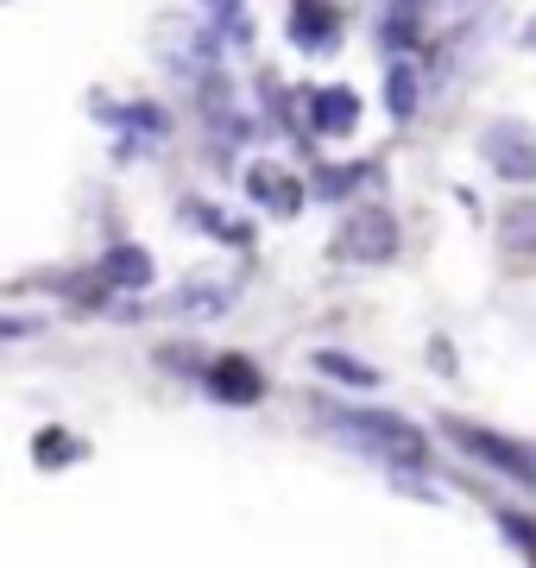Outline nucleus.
Instances as JSON below:
<instances>
[{"mask_svg":"<svg viewBox=\"0 0 536 568\" xmlns=\"http://www.w3.org/2000/svg\"><path fill=\"white\" fill-rule=\"evenodd\" d=\"M416 102H423V70L411 58L385 63V114L392 121H416Z\"/></svg>","mask_w":536,"mask_h":568,"instance_id":"nucleus-12","label":"nucleus"},{"mask_svg":"<svg viewBox=\"0 0 536 568\" xmlns=\"http://www.w3.org/2000/svg\"><path fill=\"white\" fill-rule=\"evenodd\" d=\"M107 121L133 126V133H145V140H158V133H171V114H165L158 102H126V108H114Z\"/></svg>","mask_w":536,"mask_h":568,"instance_id":"nucleus-17","label":"nucleus"},{"mask_svg":"<svg viewBox=\"0 0 536 568\" xmlns=\"http://www.w3.org/2000/svg\"><path fill=\"white\" fill-rule=\"evenodd\" d=\"M83 455H89V443L63 424H44L39 436H32V462L39 467H70V462H83Z\"/></svg>","mask_w":536,"mask_h":568,"instance_id":"nucleus-14","label":"nucleus"},{"mask_svg":"<svg viewBox=\"0 0 536 568\" xmlns=\"http://www.w3.org/2000/svg\"><path fill=\"white\" fill-rule=\"evenodd\" d=\"M215 7H221V13H227V7H234V0H215Z\"/></svg>","mask_w":536,"mask_h":568,"instance_id":"nucleus-22","label":"nucleus"},{"mask_svg":"<svg viewBox=\"0 0 536 568\" xmlns=\"http://www.w3.org/2000/svg\"><path fill=\"white\" fill-rule=\"evenodd\" d=\"M184 215L203 227L208 241H221V246H247V241H252V227H247V222H227L221 209H208V203H184Z\"/></svg>","mask_w":536,"mask_h":568,"instance_id":"nucleus-16","label":"nucleus"},{"mask_svg":"<svg viewBox=\"0 0 536 568\" xmlns=\"http://www.w3.org/2000/svg\"><path fill=\"white\" fill-rule=\"evenodd\" d=\"M398 246H404V234H398V215L392 209H353L348 222H341V234H334V260H348V265H392L398 260Z\"/></svg>","mask_w":536,"mask_h":568,"instance_id":"nucleus-3","label":"nucleus"},{"mask_svg":"<svg viewBox=\"0 0 536 568\" xmlns=\"http://www.w3.org/2000/svg\"><path fill=\"white\" fill-rule=\"evenodd\" d=\"M498 246H505V260H536V196H517L498 215Z\"/></svg>","mask_w":536,"mask_h":568,"instance_id":"nucleus-13","label":"nucleus"},{"mask_svg":"<svg viewBox=\"0 0 536 568\" xmlns=\"http://www.w3.org/2000/svg\"><path fill=\"white\" fill-rule=\"evenodd\" d=\"M449 443L461 455H474L480 467H493L517 487H536V448L530 443H512V436H498V429H474L467 417H449Z\"/></svg>","mask_w":536,"mask_h":568,"instance_id":"nucleus-2","label":"nucleus"},{"mask_svg":"<svg viewBox=\"0 0 536 568\" xmlns=\"http://www.w3.org/2000/svg\"><path fill=\"white\" fill-rule=\"evenodd\" d=\"M227 304H234V291L215 278H189L171 291V316H189V323H208V316H227Z\"/></svg>","mask_w":536,"mask_h":568,"instance_id":"nucleus-10","label":"nucleus"},{"mask_svg":"<svg viewBox=\"0 0 536 568\" xmlns=\"http://www.w3.org/2000/svg\"><path fill=\"white\" fill-rule=\"evenodd\" d=\"M158 361H165L171 373H203V366H196V361H203L196 347H158Z\"/></svg>","mask_w":536,"mask_h":568,"instance_id":"nucleus-19","label":"nucleus"},{"mask_svg":"<svg viewBox=\"0 0 536 568\" xmlns=\"http://www.w3.org/2000/svg\"><path fill=\"white\" fill-rule=\"evenodd\" d=\"M480 159L505 183H536V126L530 121H486L480 126Z\"/></svg>","mask_w":536,"mask_h":568,"instance_id":"nucleus-4","label":"nucleus"},{"mask_svg":"<svg viewBox=\"0 0 536 568\" xmlns=\"http://www.w3.org/2000/svg\"><path fill=\"white\" fill-rule=\"evenodd\" d=\"M353 126H360V95H353L348 82L316 89L310 95V133H322V140H348Z\"/></svg>","mask_w":536,"mask_h":568,"instance_id":"nucleus-8","label":"nucleus"},{"mask_svg":"<svg viewBox=\"0 0 536 568\" xmlns=\"http://www.w3.org/2000/svg\"><path fill=\"white\" fill-rule=\"evenodd\" d=\"M379 39H385V51H404V44L416 39V20H411V0H404V7H392V20L379 26Z\"/></svg>","mask_w":536,"mask_h":568,"instance_id":"nucleus-18","label":"nucleus"},{"mask_svg":"<svg viewBox=\"0 0 536 568\" xmlns=\"http://www.w3.org/2000/svg\"><path fill=\"white\" fill-rule=\"evenodd\" d=\"M372 171H379L372 159H353V164H322V171H316V196H322V203H341V196H353V190H360V183L372 178Z\"/></svg>","mask_w":536,"mask_h":568,"instance_id":"nucleus-15","label":"nucleus"},{"mask_svg":"<svg viewBox=\"0 0 536 568\" xmlns=\"http://www.w3.org/2000/svg\"><path fill=\"white\" fill-rule=\"evenodd\" d=\"M524 44H536V20H530V26H524Z\"/></svg>","mask_w":536,"mask_h":568,"instance_id":"nucleus-21","label":"nucleus"},{"mask_svg":"<svg viewBox=\"0 0 536 568\" xmlns=\"http://www.w3.org/2000/svg\"><path fill=\"white\" fill-rule=\"evenodd\" d=\"M285 32H290V44H297V51L322 58V51H334V44H341V13H334V0H290Z\"/></svg>","mask_w":536,"mask_h":568,"instance_id":"nucleus-5","label":"nucleus"},{"mask_svg":"<svg viewBox=\"0 0 536 568\" xmlns=\"http://www.w3.org/2000/svg\"><path fill=\"white\" fill-rule=\"evenodd\" d=\"M329 424L348 436L360 455H372L379 467H392V474H423L430 467V436L411 424V417H398V410H353V405H334Z\"/></svg>","mask_w":536,"mask_h":568,"instance_id":"nucleus-1","label":"nucleus"},{"mask_svg":"<svg viewBox=\"0 0 536 568\" xmlns=\"http://www.w3.org/2000/svg\"><path fill=\"white\" fill-rule=\"evenodd\" d=\"M208 392L221 398V405H259L266 398V373L247 361V354H221V361H208Z\"/></svg>","mask_w":536,"mask_h":568,"instance_id":"nucleus-6","label":"nucleus"},{"mask_svg":"<svg viewBox=\"0 0 536 568\" xmlns=\"http://www.w3.org/2000/svg\"><path fill=\"white\" fill-rule=\"evenodd\" d=\"M44 316H0V342H20V335H39Z\"/></svg>","mask_w":536,"mask_h":568,"instance_id":"nucleus-20","label":"nucleus"},{"mask_svg":"<svg viewBox=\"0 0 536 568\" xmlns=\"http://www.w3.org/2000/svg\"><path fill=\"white\" fill-rule=\"evenodd\" d=\"M310 366L322 373V379H334V386H353V392H379V366H367L360 354H348V347H316Z\"/></svg>","mask_w":536,"mask_h":568,"instance_id":"nucleus-11","label":"nucleus"},{"mask_svg":"<svg viewBox=\"0 0 536 568\" xmlns=\"http://www.w3.org/2000/svg\"><path fill=\"white\" fill-rule=\"evenodd\" d=\"M152 278H158V265H152V253H145L140 241L107 246L102 265H95V284H102V291H145Z\"/></svg>","mask_w":536,"mask_h":568,"instance_id":"nucleus-7","label":"nucleus"},{"mask_svg":"<svg viewBox=\"0 0 536 568\" xmlns=\"http://www.w3.org/2000/svg\"><path fill=\"white\" fill-rule=\"evenodd\" d=\"M247 196L259 209H271V215H297V209H303V183L290 178L285 164H252L247 171Z\"/></svg>","mask_w":536,"mask_h":568,"instance_id":"nucleus-9","label":"nucleus"}]
</instances>
